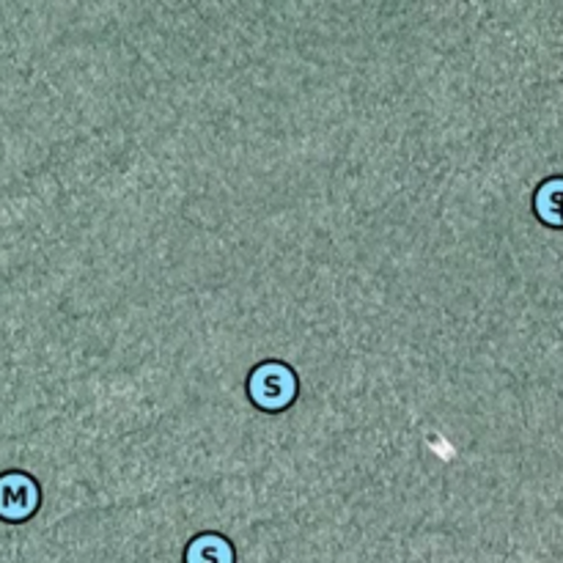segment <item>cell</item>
Returning a JSON list of instances; mask_svg holds the SVG:
<instances>
[{
  "mask_svg": "<svg viewBox=\"0 0 563 563\" xmlns=\"http://www.w3.org/2000/svg\"><path fill=\"white\" fill-rule=\"evenodd\" d=\"M297 374L280 361H264L247 377V396L264 412H280L297 399Z\"/></svg>",
  "mask_w": 563,
  "mask_h": 563,
  "instance_id": "1",
  "label": "cell"
},
{
  "mask_svg": "<svg viewBox=\"0 0 563 563\" xmlns=\"http://www.w3.org/2000/svg\"><path fill=\"white\" fill-rule=\"evenodd\" d=\"M234 548L225 537L218 533H201L187 544L185 561L187 563H234Z\"/></svg>",
  "mask_w": 563,
  "mask_h": 563,
  "instance_id": "4",
  "label": "cell"
},
{
  "mask_svg": "<svg viewBox=\"0 0 563 563\" xmlns=\"http://www.w3.org/2000/svg\"><path fill=\"white\" fill-rule=\"evenodd\" d=\"M533 209L537 218L550 229H563V176L548 179L539 185L537 196H533Z\"/></svg>",
  "mask_w": 563,
  "mask_h": 563,
  "instance_id": "3",
  "label": "cell"
},
{
  "mask_svg": "<svg viewBox=\"0 0 563 563\" xmlns=\"http://www.w3.org/2000/svg\"><path fill=\"white\" fill-rule=\"evenodd\" d=\"M42 504L38 484L25 473H5L0 476V520L22 522L36 515Z\"/></svg>",
  "mask_w": 563,
  "mask_h": 563,
  "instance_id": "2",
  "label": "cell"
}]
</instances>
